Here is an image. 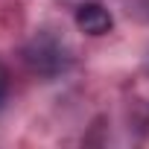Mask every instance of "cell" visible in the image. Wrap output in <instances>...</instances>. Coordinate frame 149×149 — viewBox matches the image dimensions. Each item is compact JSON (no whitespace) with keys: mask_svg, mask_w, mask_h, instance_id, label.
Here are the masks:
<instances>
[{"mask_svg":"<svg viewBox=\"0 0 149 149\" xmlns=\"http://www.w3.org/2000/svg\"><path fill=\"white\" fill-rule=\"evenodd\" d=\"M6 91H9V73H6V67H3V64H0V102H3Z\"/></svg>","mask_w":149,"mask_h":149,"instance_id":"2","label":"cell"},{"mask_svg":"<svg viewBox=\"0 0 149 149\" xmlns=\"http://www.w3.org/2000/svg\"><path fill=\"white\" fill-rule=\"evenodd\" d=\"M76 26L85 35H105L114 26V18L102 3H82L76 9Z\"/></svg>","mask_w":149,"mask_h":149,"instance_id":"1","label":"cell"}]
</instances>
